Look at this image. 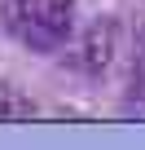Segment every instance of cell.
Returning a JSON list of instances; mask_svg holds the SVG:
<instances>
[{
    "instance_id": "3",
    "label": "cell",
    "mask_w": 145,
    "mask_h": 150,
    "mask_svg": "<svg viewBox=\"0 0 145 150\" xmlns=\"http://www.w3.org/2000/svg\"><path fill=\"white\" fill-rule=\"evenodd\" d=\"M0 115H31V106H27V102H5Z\"/></svg>"
},
{
    "instance_id": "2",
    "label": "cell",
    "mask_w": 145,
    "mask_h": 150,
    "mask_svg": "<svg viewBox=\"0 0 145 150\" xmlns=\"http://www.w3.org/2000/svg\"><path fill=\"white\" fill-rule=\"evenodd\" d=\"M114 53H119V22L114 18H97L75 44V66L88 71V75H101V71H110Z\"/></svg>"
},
{
    "instance_id": "1",
    "label": "cell",
    "mask_w": 145,
    "mask_h": 150,
    "mask_svg": "<svg viewBox=\"0 0 145 150\" xmlns=\"http://www.w3.org/2000/svg\"><path fill=\"white\" fill-rule=\"evenodd\" d=\"M5 27L31 49H62L75 31V0H5Z\"/></svg>"
}]
</instances>
